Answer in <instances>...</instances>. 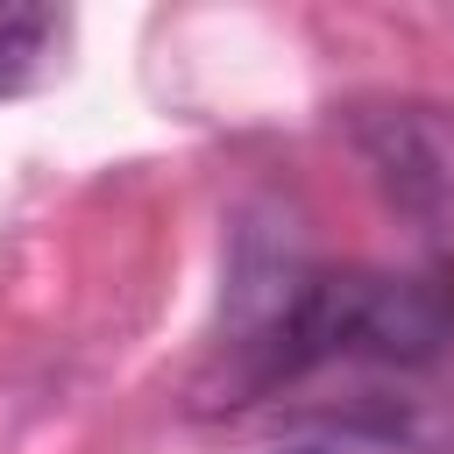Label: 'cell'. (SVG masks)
I'll return each mask as SVG.
<instances>
[{
	"mask_svg": "<svg viewBox=\"0 0 454 454\" xmlns=\"http://www.w3.org/2000/svg\"><path fill=\"white\" fill-rule=\"evenodd\" d=\"M355 149L404 220L419 227L454 220V106H433V99L355 106Z\"/></svg>",
	"mask_w": 454,
	"mask_h": 454,
	"instance_id": "1",
	"label": "cell"
},
{
	"mask_svg": "<svg viewBox=\"0 0 454 454\" xmlns=\"http://www.w3.org/2000/svg\"><path fill=\"white\" fill-rule=\"evenodd\" d=\"M57 35H64V21L50 7H0V99L43 78Z\"/></svg>",
	"mask_w": 454,
	"mask_h": 454,
	"instance_id": "2",
	"label": "cell"
}]
</instances>
